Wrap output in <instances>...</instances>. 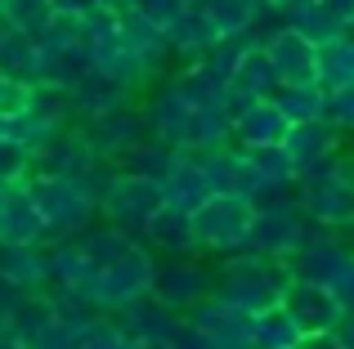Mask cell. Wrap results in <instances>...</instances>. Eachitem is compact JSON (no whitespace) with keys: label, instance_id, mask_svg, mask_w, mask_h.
<instances>
[{"label":"cell","instance_id":"6da1fadb","mask_svg":"<svg viewBox=\"0 0 354 349\" xmlns=\"http://www.w3.org/2000/svg\"><path fill=\"white\" fill-rule=\"evenodd\" d=\"M216 296L229 300L234 309H242L247 318L265 314V309L283 305V291L287 282H292V269H287V260H274V255H260V251H229L220 255L216 264Z\"/></svg>","mask_w":354,"mask_h":349},{"label":"cell","instance_id":"277c9868","mask_svg":"<svg viewBox=\"0 0 354 349\" xmlns=\"http://www.w3.org/2000/svg\"><path fill=\"white\" fill-rule=\"evenodd\" d=\"M153 278H157V255L148 251L144 242H135L126 255H121L117 264H108L104 273H99L95 282H86V296L90 305L99 309V314H121V309L139 305V300H148V291H153Z\"/></svg>","mask_w":354,"mask_h":349},{"label":"cell","instance_id":"d590c367","mask_svg":"<svg viewBox=\"0 0 354 349\" xmlns=\"http://www.w3.org/2000/svg\"><path fill=\"white\" fill-rule=\"evenodd\" d=\"M14 345H18V349H72V345H77V327H72L68 318L50 314L45 323H36L32 332L18 336Z\"/></svg>","mask_w":354,"mask_h":349},{"label":"cell","instance_id":"ee69618b","mask_svg":"<svg viewBox=\"0 0 354 349\" xmlns=\"http://www.w3.org/2000/svg\"><path fill=\"white\" fill-rule=\"evenodd\" d=\"M328 291H332V296H337V305L346 309V314H354V260H350L346 269L337 273V282H332Z\"/></svg>","mask_w":354,"mask_h":349},{"label":"cell","instance_id":"b9f144b4","mask_svg":"<svg viewBox=\"0 0 354 349\" xmlns=\"http://www.w3.org/2000/svg\"><path fill=\"white\" fill-rule=\"evenodd\" d=\"M130 5H135L139 14L148 18V23H157V27H162V32H166V27H171L175 18H180L184 9L193 5V0H130Z\"/></svg>","mask_w":354,"mask_h":349},{"label":"cell","instance_id":"e575fe53","mask_svg":"<svg viewBox=\"0 0 354 349\" xmlns=\"http://www.w3.org/2000/svg\"><path fill=\"white\" fill-rule=\"evenodd\" d=\"M238 152H242V157H247L260 174H265L269 183H283V188H292V183H296L292 157H287L283 143H260V148H238Z\"/></svg>","mask_w":354,"mask_h":349},{"label":"cell","instance_id":"ba28073f","mask_svg":"<svg viewBox=\"0 0 354 349\" xmlns=\"http://www.w3.org/2000/svg\"><path fill=\"white\" fill-rule=\"evenodd\" d=\"M162 206H166L162 183L148 179V174H126V170H117V174H113V183L99 192V215H104L108 224L126 228L130 237L144 233L148 219H153Z\"/></svg>","mask_w":354,"mask_h":349},{"label":"cell","instance_id":"c3c4849f","mask_svg":"<svg viewBox=\"0 0 354 349\" xmlns=\"http://www.w3.org/2000/svg\"><path fill=\"white\" fill-rule=\"evenodd\" d=\"M337 341L346 345V349H354V314H346V318L337 323Z\"/></svg>","mask_w":354,"mask_h":349},{"label":"cell","instance_id":"44dd1931","mask_svg":"<svg viewBox=\"0 0 354 349\" xmlns=\"http://www.w3.org/2000/svg\"><path fill=\"white\" fill-rule=\"evenodd\" d=\"M166 41H171V54H175V59H184V63H202L211 50H216L220 32L211 27V18H207V9H202V0H193V5L184 9L180 18L166 27Z\"/></svg>","mask_w":354,"mask_h":349},{"label":"cell","instance_id":"ab89813d","mask_svg":"<svg viewBox=\"0 0 354 349\" xmlns=\"http://www.w3.org/2000/svg\"><path fill=\"white\" fill-rule=\"evenodd\" d=\"M36 90H41V86H32V81L0 77V121H18V117H27V112H32Z\"/></svg>","mask_w":354,"mask_h":349},{"label":"cell","instance_id":"f546056e","mask_svg":"<svg viewBox=\"0 0 354 349\" xmlns=\"http://www.w3.org/2000/svg\"><path fill=\"white\" fill-rule=\"evenodd\" d=\"M211 27L220 36H242V32H256L260 18H265V0H202Z\"/></svg>","mask_w":354,"mask_h":349},{"label":"cell","instance_id":"d4e9b609","mask_svg":"<svg viewBox=\"0 0 354 349\" xmlns=\"http://www.w3.org/2000/svg\"><path fill=\"white\" fill-rule=\"evenodd\" d=\"M162 197H166L171 210H189V215H193V210L211 197V179H207V170H202V161L184 152L180 166L162 179Z\"/></svg>","mask_w":354,"mask_h":349},{"label":"cell","instance_id":"681fc988","mask_svg":"<svg viewBox=\"0 0 354 349\" xmlns=\"http://www.w3.org/2000/svg\"><path fill=\"white\" fill-rule=\"evenodd\" d=\"M135 349H171V345H135Z\"/></svg>","mask_w":354,"mask_h":349},{"label":"cell","instance_id":"9c48e42d","mask_svg":"<svg viewBox=\"0 0 354 349\" xmlns=\"http://www.w3.org/2000/svg\"><path fill=\"white\" fill-rule=\"evenodd\" d=\"M77 130L86 134V143L108 166H117L130 148H139V143L153 134L139 103H126V108H117V112H99V117H77Z\"/></svg>","mask_w":354,"mask_h":349},{"label":"cell","instance_id":"d6a6232c","mask_svg":"<svg viewBox=\"0 0 354 349\" xmlns=\"http://www.w3.org/2000/svg\"><path fill=\"white\" fill-rule=\"evenodd\" d=\"M287 27H296V32H305L314 45H328V41H341V36L350 32L341 18H332L328 9L319 5V0H305V5H296L292 14H287Z\"/></svg>","mask_w":354,"mask_h":349},{"label":"cell","instance_id":"83f0119b","mask_svg":"<svg viewBox=\"0 0 354 349\" xmlns=\"http://www.w3.org/2000/svg\"><path fill=\"white\" fill-rule=\"evenodd\" d=\"M77 246L86 251V260H90V269H95V278L108 269V264H117L121 255L135 246V237L126 233V228H117V224H90L86 233H77Z\"/></svg>","mask_w":354,"mask_h":349},{"label":"cell","instance_id":"7402d4cb","mask_svg":"<svg viewBox=\"0 0 354 349\" xmlns=\"http://www.w3.org/2000/svg\"><path fill=\"white\" fill-rule=\"evenodd\" d=\"M117 23H121V41H126L130 50H135L139 59L148 63V68L162 72V63L175 59V54H171V41H166V32H162L157 23H148V18L139 14L135 5H121V9H117Z\"/></svg>","mask_w":354,"mask_h":349},{"label":"cell","instance_id":"f1b7e54d","mask_svg":"<svg viewBox=\"0 0 354 349\" xmlns=\"http://www.w3.org/2000/svg\"><path fill=\"white\" fill-rule=\"evenodd\" d=\"M180 157H184L180 148H171V143H162L157 134H148V139L139 143V148H130L126 157L117 161V170H126V174H148V179L162 183L166 174L180 166Z\"/></svg>","mask_w":354,"mask_h":349},{"label":"cell","instance_id":"d6986e66","mask_svg":"<svg viewBox=\"0 0 354 349\" xmlns=\"http://www.w3.org/2000/svg\"><path fill=\"white\" fill-rule=\"evenodd\" d=\"M113 318H117L121 332H126L130 345H171L175 332H180V323H184L180 314L162 309L153 296L139 300V305H130V309H121V314H113Z\"/></svg>","mask_w":354,"mask_h":349},{"label":"cell","instance_id":"836d02e7","mask_svg":"<svg viewBox=\"0 0 354 349\" xmlns=\"http://www.w3.org/2000/svg\"><path fill=\"white\" fill-rule=\"evenodd\" d=\"M354 81V45H350V32L341 41H328L319 45V86L323 90H341Z\"/></svg>","mask_w":354,"mask_h":349},{"label":"cell","instance_id":"f5cc1de1","mask_svg":"<svg viewBox=\"0 0 354 349\" xmlns=\"http://www.w3.org/2000/svg\"><path fill=\"white\" fill-rule=\"evenodd\" d=\"M0 9H5V0H0Z\"/></svg>","mask_w":354,"mask_h":349},{"label":"cell","instance_id":"7c38bea8","mask_svg":"<svg viewBox=\"0 0 354 349\" xmlns=\"http://www.w3.org/2000/svg\"><path fill=\"white\" fill-rule=\"evenodd\" d=\"M99 166H104V161H99V152L90 148L86 134L72 126V130L54 134V139L36 152L32 174H54V179H86V183H95Z\"/></svg>","mask_w":354,"mask_h":349},{"label":"cell","instance_id":"484cf974","mask_svg":"<svg viewBox=\"0 0 354 349\" xmlns=\"http://www.w3.org/2000/svg\"><path fill=\"white\" fill-rule=\"evenodd\" d=\"M72 103H77V117H99V112H117V108L135 103V94H130L126 86H117L113 77L90 68L86 77L72 86Z\"/></svg>","mask_w":354,"mask_h":349},{"label":"cell","instance_id":"8fae6325","mask_svg":"<svg viewBox=\"0 0 354 349\" xmlns=\"http://www.w3.org/2000/svg\"><path fill=\"white\" fill-rule=\"evenodd\" d=\"M354 260V246L346 242V233H332V228H314L301 242V251L287 260L292 269V282H319V287H332L337 273Z\"/></svg>","mask_w":354,"mask_h":349},{"label":"cell","instance_id":"4fadbf2b","mask_svg":"<svg viewBox=\"0 0 354 349\" xmlns=\"http://www.w3.org/2000/svg\"><path fill=\"white\" fill-rule=\"evenodd\" d=\"M90 68L104 72V77H113L117 86L130 90V94H139L144 86L157 81V68H148V63L121 41V23H117V32H108V36H90Z\"/></svg>","mask_w":354,"mask_h":349},{"label":"cell","instance_id":"1f68e13d","mask_svg":"<svg viewBox=\"0 0 354 349\" xmlns=\"http://www.w3.org/2000/svg\"><path fill=\"white\" fill-rule=\"evenodd\" d=\"M274 103L283 108V117L292 126L328 121V90H323V86H283L274 94Z\"/></svg>","mask_w":354,"mask_h":349},{"label":"cell","instance_id":"5bb4252c","mask_svg":"<svg viewBox=\"0 0 354 349\" xmlns=\"http://www.w3.org/2000/svg\"><path fill=\"white\" fill-rule=\"evenodd\" d=\"M283 309L301 323V332H337V323L346 318V309L337 305V296H332L328 287H319V282H287L283 291Z\"/></svg>","mask_w":354,"mask_h":349},{"label":"cell","instance_id":"9a60e30c","mask_svg":"<svg viewBox=\"0 0 354 349\" xmlns=\"http://www.w3.org/2000/svg\"><path fill=\"white\" fill-rule=\"evenodd\" d=\"M18 242H50L45 219H41V210H36L27 183L0 188V246H18Z\"/></svg>","mask_w":354,"mask_h":349},{"label":"cell","instance_id":"7bdbcfd3","mask_svg":"<svg viewBox=\"0 0 354 349\" xmlns=\"http://www.w3.org/2000/svg\"><path fill=\"white\" fill-rule=\"evenodd\" d=\"M171 349H220V341H211L202 327H193L189 318H184L180 332H175V341H171Z\"/></svg>","mask_w":354,"mask_h":349},{"label":"cell","instance_id":"f35d334b","mask_svg":"<svg viewBox=\"0 0 354 349\" xmlns=\"http://www.w3.org/2000/svg\"><path fill=\"white\" fill-rule=\"evenodd\" d=\"M72 349H135L126 341V332L117 327V318H95V323H86V327H77V345Z\"/></svg>","mask_w":354,"mask_h":349},{"label":"cell","instance_id":"8992f818","mask_svg":"<svg viewBox=\"0 0 354 349\" xmlns=\"http://www.w3.org/2000/svg\"><path fill=\"white\" fill-rule=\"evenodd\" d=\"M314 219L305 215V206L296 197H278L256 206V219H251V237H247V251L260 255H274V260H292L301 251V242L314 233Z\"/></svg>","mask_w":354,"mask_h":349},{"label":"cell","instance_id":"816d5d0a","mask_svg":"<svg viewBox=\"0 0 354 349\" xmlns=\"http://www.w3.org/2000/svg\"><path fill=\"white\" fill-rule=\"evenodd\" d=\"M5 349H18V345H14V341H9V345H5Z\"/></svg>","mask_w":354,"mask_h":349},{"label":"cell","instance_id":"52a82bcc","mask_svg":"<svg viewBox=\"0 0 354 349\" xmlns=\"http://www.w3.org/2000/svg\"><path fill=\"white\" fill-rule=\"evenodd\" d=\"M216 287H220V278H216L211 264L193 260V255H180V260H157V278H153V291H148V296L162 309L189 318L202 300L216 296Z\"/></svg>","mask_w":354,"mask_h":349},{"label":"cell","instance_id":"30bf717a","mask_svg":"<svg viewBox=\"0 0 354 349\" xmlns=\"http://www.w3.org/2000/svg\"><path fill=\"white\" fill-rule=\"evenodd\" d=\"M269 54V68L278 77V90L283 86H319V45L310 41L296 27H274V32L260 36Z\"/></svg>","mask_w":354,"mask_h":349},{"label":"cell","instance_id":"60d3db41","mask_svg":"<svg viewBox=\"0 0 354 349\" xmlns=\"http://www.w3.org/2000/svg\"><path fill=\"white\" fill-rule=\"evenodd\" d=\"M328 126L341 139H354V81L341 90H328Z\"/></svg>","mask_w":354,"mask_h":349},{"label":"cell","instance_id":"4dcf8cb0","mask_svg":"<svg viewBox=\"0 0 354 349\" xmlns=\"http://www.w3.org/2000/svg\"><path fill=\"white\" fill-rule=\"evenodd\" d=\"M301 336H305L301 323H296L283 305H274V309H265V314L251 318V345L256 349H296Z\"/></svg>","mask_w":354,"mask_h":349},{"label":"cell","instance_id":"f6af8a7d","mask_svg":"<svg viewBox=\"0 0 354 349\" xmlns=\"http://www.w3.org/2000/svg\"><path fill=\"white\" fill-rule=\"evenodd\" d=\"M50 5H54V14H59V18H90V14L104 9L99 0H50Z\"/></svg>","mask_w":354,"mask_h":349},{"label":"cell","instance_id":"2e32d148","mask_svg":"<svg viewBox=\"0 0 354 349\" xmlns=\"http://www.w3.org/2000/svg\"><path fill=\"white\" fill-rule=\"evenodd\" d=\"M0 278L18 291H45L54 282V264H50V242H18V246H0Z\"/></svg>","mask_w":354,"mask_h":349},{"label":"cell","instance_id":"4316f807","mask_svg":"<svg viewBox=\"0 0 354 349\" xmlns=\"http://www.w3.org/2000/svg\"><path fill=\"white\" fill-rule=\"evenodd\" d=\"M0 77H18V81L41 86V50L32 45V36L9 27L5 18H0Z\"/></svg>","mask_w":354,"mask_h":349},{"label":"cell","instance_id":"e0dca14e","mask_svg":"<svg viewBox=\"0 0 354 349\" xmlns=\"http://www.w3.org/2000/svg\"><path fill=\"white\" fill-rule=\"evenodd\" d=\"M283 148H287V157H292L296 179H301V174L328 166V161L337 157L346 143H341V134L332 130L328 121H310V126H292V130H287V139H283Z\"/></svg>","mask_w":354,"mask_h":349},{"label":"cell","instance_id":"8d00e7d4","mask_svg":"<svg viewBox=\"0 0 354 349\" xmlns=\"http://www.w3.org/2000/svg\"><path fill=\"white\" fill-rule=\"evenodd\" d=\"M36 166V152L14 134H0V188L9 183H27V174Z\"/></svg>","mask_w":354,"mask_h":349},{"label":"cell","instance_id":"ffe728a7","mask_svg":"<svg viewBox=\"0 0 354 349\" xmlns=\"http://www.w3.org/2000/svg\"><path fill=\"white\" fill-rule=\"evenodd\" d=\"M144 246L153 255H166V260H180V255H198V237H193V215L189 210H171L162 206L153 219H148L144 233Z\"/></svg>","mask_w":354,"mask_h":349},{"label":"cell","instance_id":"3957f363","mask_svg":"<svg viewBox=\"0 0 354 349\" xmlns=\"http://www.w3.org/2000/svg\"><path fill=\"white\" fill-rule=\"evenodd\" d=\"M36 210L45 219V233L54 237H77L90 224H99V192L86 179H54V174H27Z\"/></svg>","mask_w":354,"mask_h":349},{"label":"cell","instance_id":"cb8c5ba5","mask_svg":"<svg viewBox=\"0 0 354 349\" xmlns=\"http://www.w3.org/2000/svg\"><path fill=\"white\" fill-rule=\"evenodd\" d=\"M189 323L202 327V332H207L211 341H220V345H242V341H251V318L242 314V309H234L229 300H220V296L202 300V305L189 314Z\"/></svg>","mask_w":354,"mask_h":349},{"label":"cell","instance_id":"74e56055","mask_svg":"<svg viewBox=\"0 0 354 349\" xmlns=\"http://www.w3.org/2000/svg\"><path fill=\"white\" fill-rule=\"evenodd\" d=\"M0 18H5L9 27H18V32H41L45 23H54V5L50 0H5V9H0Z\"/></svg>","mask_w":354,"mask_h":349},{"label":"cell","instance_id":"603a6c76","mask_svg":"<svg viewBox=\"0 0 354 349\" xmlns=\"http://www.w3.org/2000/svg\"><path fill=\"white\" fill-rule=\"evenodd\" d=\"M229 94H234V103H256V99L278 94V77H274V68H269V54H265L260 41L242 54L238 72L229 77Z\"/></svg>","mask_w":354,"mask_h":349},{"label":"cell","instance_id":"ac0fdd59","mask_svg":"<svg viewBox=\"0 0 354 349\" xmlns=\"http://www.w3.org/2000/svg\"><path fill=\"white\" fill-rule=\"evenodd\" d=\"M292 121L274 99H256V103H238L234 117V148H260V143H283Z\"/></svg>","mask_w":354,"mask_h":349},{"label":"cell","instance_id":"f907efd6","mask_svg":"<svg viewBox=\"0 0 354 349\" xmlns=\"http://www.w3.org/2000/svg\"><path fill=\"white\" fill-rule=\"evenodd\" d=\"M9 345V332H0V349H5Z\"/></svg>","mask_w":354,"mask_h":349},{"label":"cell","instance_id":"7a4b0ae2","mask_svg":"<svg viewBox=\"0 0 354 349\" xmlns=\"http://www.w3.org/2000/svg\"><path fill=\"white\" fill-rule=\"evenodd\" d=\"M296 201L314 224L332 233H354V148H341L328 166L296 179Z\"/></svg>","mask_w":354,"mask_h":349},{"label":"cell","instance_id":"5b68a950","mask_svg":"<svg viewBox=\"0 0 354 349\" xmlns=\"http://www.w3.org/2000/svg\"><path fill=\"white\" fill-rule=\"evenodd\" d=\"M251 219H256V206H251L247 197L211 192V197L193 210V237H198V251H211V255L242 251L247 237H251Z\"/></svg>","mask_w":354,"mask_h":349},{"label":"cell","instance_id":"bcb514c9","mask_svg":"<svg viewBox=\"0 0 354 349\" xmlns=\"http://www.w3.org/2000/svg\"><path fill=\"white\" fill-rule=\"evenodd\" d=\"M296 349H346V345L337 341V332H310V336H301Z\"/></svg>","mask_w":354,"mask_h":349},{"label":"cell","instance_id":"7dc6e473","mask_svg":"<svg viewBox=\"0 0 354 349\" xmlns=\"http://www.w3.org/2000/svg\"><path fill=\"white\" fill-rule=\"evenodd\" d=\"M323 9H328L332 18H341L346 27H354V0H319Z\"/></svg>","mask_w":354,"mask_h":349}]
</instances>
